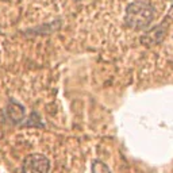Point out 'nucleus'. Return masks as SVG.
<instances>
[{
    "mask_svg": "<svg viewBox=\"0 0 173 173\" xmlns=\"http://www.w3.org/2000/svg\"><path fill=\"white\" fill-rule=\"evenodd\" d=\"M6 115H7V118H8L12 123H15V125L23 122V119H24L23 105L16 103L15 100H11L8 103V105H7V108H6Z\"/></svg>",
    "mask_w": 173,
    "mask_h": 173,
    "instance_id": "7ed1b4c3",
    "label": "nucleus"
},
{
    "mask_svg": "<svg viewBox=\"0 0 173 173\" xmlns=\"http://www.w3.org/2000/svg\"><path fill=\"white\" fill-rule=\"evenodd\" d=\"M92 172L93 173H110V169H108L107 165H104L101 161H93Z\"/></svg>",
    "mask_w": 173,
    "mask_h": 173,
    "instance_id": "20e7f679",
    "label": "nucleus"
},
{
    "mask_svg": "<svg viewBox=\"0 0 173 173\" xmlns=\"http://www.w3.org/2000/svg\"><path fill=\"white\" fill-rule=\"evenodd\" d=\"M50 162L42 154H29L23 160L22 173H49Z\"/></svg>",
    "mask_w": 173,
    "mask_h": 173,
    "instance_id": "f03ea898",
    "label": "nucleus"
},
{
    "mask_svg": "<svg viewBox=\"0 0 173 173\" xmlns=\"http://www.w3.org/2000/svg\"><path fill=\"white\" fill-rule=\"evenodd\" d=\"M153 7L147 3L135 2L129 6L126 12V23L131 29H143L149 26V23L153 19Z\"/></svg>",
    "mask_w": 173,
    "mask_h": 173,
    "instance_id": "f257e3e1",
    "label": "nucleus"
}]
</instances>
